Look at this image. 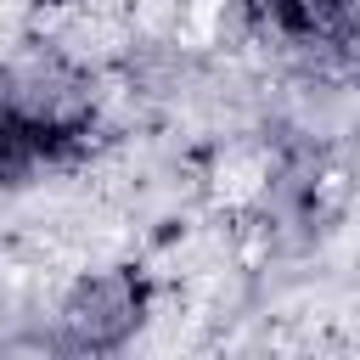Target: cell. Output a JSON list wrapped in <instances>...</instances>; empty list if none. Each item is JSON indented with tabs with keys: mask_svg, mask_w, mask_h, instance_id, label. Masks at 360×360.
I'll use <instances>...</instances> for the list:
<instances>
[{
	"mask_svg": "<svg viewBox=\"0 0 360 360\" xmlns=\"http://www.w3.org/2000/svg\"><path fill=\"white\" fill-rule=\"evenodd\" d=\"M129 326H135V287H129L124 276L96 281V287L73 304V315H68V332H73L79 349H107V343H118Z\"/></svg>",
	"mask_w": 360,
	"mask_h": 360,
	"instance_id": "1",
	"label": "cell"
},
{
	"mask_svg": "<svg viewBox=\"0 0 360 360\" xmlns=\"http://www.w3.org/2000/svg\"><path fill=\"white\" fill-rule=\"evenodd\" d=\"M338 17V0H281V22L298 28V34H315Z\"/></svg>",
	"mask_w": 360,
	"mask_h": 360,
	"instance_id": "2",
	"label": "cell"
}]
</instances>
